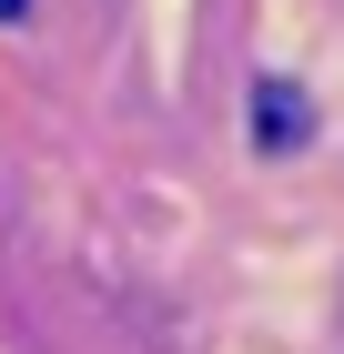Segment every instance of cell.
<instances>
[{
	"label": "cell",
	"instance_id": "7a4b0ae2",
	"mask_svg": "<svg viewBox=\"0 0 344 354\" xmlns=\"http://www.w3.org/2000/svg\"><path fill=\"white\" fill-rule=\"evenodd\" d=\"M0 10H21V0H0Z\"/></svg>",
	"mask_w": 344,
	"mask_h": 354
},
{
	"label": "cell",
	"instance_id": "6da1fadb",
	"mask_svg": "<svg viewBox=\"0 0 344 354\" xmlns=\"http://www.w3.org/2000/svg\"><path fill=\"white\" fill-rule=\"evenodd\" d=\"M253 142H264V152H293V142H304V91H293V82L253 91Z\"/></svg>",
	"mask_w": 344,
	"mask_h": 354
}]
</instances>
